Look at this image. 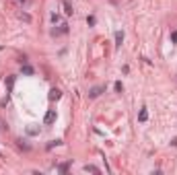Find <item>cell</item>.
Returning a JSON list of instances; mask_svg holds the SVG:
<instances>
[{
  "label": "cell",
  "mask_w": 177,
  "mask_h": 175,
  "mask_svg": "<svg viewBox=\"0 0 177 175\" xmlns=\"http://www.w3.org/2000/svg\"><path fill=\"white\" fill-rule=\"evenodd\" d=\"M101 93H105V86H103V84H99V86H93V89L88 91V97H91V99H97Z\"/></svg>",
  "instance_id": "obj_1"
},
{
  "label": "cell",
  "mask_w": 177,
  "mask_h": 175,
  "mask_svg": "<svg viewBox=\"0 0 177 175\" xmlns=\"http://www.w3.org/2000/svg\"><path fill=\"white\" fill-rule=\"evenodd\" d=\"M54 122H56V109H50V111L46 113V118H43V124L50 126V124H54Z\"/></svg>",
  "instance_id": "obj_2"
},
{
  "label": "cell",
  "mask_w": 177,
  "mask_h": 175,
  "mask_svg": "<svg viewBox=\"0 0 177 175\" xmlns=\"http://www.w3.org/2000/svg\"><path fill=\"white\" fill-rule=\"evenodd\" d=\"M64 33H68V25H66V23H62L58 29H52V35H54V37H58V35H64Z\"/></svg>",
  "instance_id": "obj_3"
},
{
  "label": "cell",
  "mask_w": 177,
  "mask_h": 175,
  "mask_svg": "<svg viewBox=\"0 0 177 175\" xmlns=\"http://www.w3.org/2000/svg\"><path fill=\"white\" fill-rule=\"evenodd\" d=\"M60 97H62V91L60 89H52L50 91V101H58Z\"/></svg>",
  "instance_id": "obj_4"
},
{
  "label": "cell",
  "mask_w": 177,
  "mask_h": 175,
  "mask_svg": "<svg viewBox=\"0 0 177 175\" xmlns=\"http://www.w3.org/2000/svg\"><path fill=\"white\" fill-rule=\"evenodd\" d=\"M62 6H64V12H66V15H72V12H74V10H72V4L68 2V0H62Z\"/></svg>",
  "instance_id": "obj_5"
},
{
  "label": "cell",
  "mask_w": 177,
  "mask_h": 175,
  "mask_svg": "<svg viewBox=\"0 0 177 175\" xmlns=\"http://www.w3.org/2000/svg\"><path fill=\"white\" fill-rule=\"evenodd\" d=\"M138 120H140V122H146V120H148V111H146V107H142V109H140Z\"/></svg>",
  "instance_id": "obj_6"
},
{
  "label": "cell",
  "mask_w": 177,
  "mask_h": 175,
  "mask_svg": "<svg viewBox=\"0 0 177 175\" xmlns=\"http://www.w3.org/2000/svg\"><path fill=\"white\" fill-rule=\"evenodd\" d=\"M12 86H15V76H6V89L12 91Z\"/></svg>",
  "instance_id": "obj_7"
},
{
  "label": "cell",
  "mask_w": 177,
  "mask_h": 175,
  "mask_svg": "<svg viewBox=\"0 0 177 175\" xmlns=\"http://www.w3.org/2000/svg\"><path fill=\"white\" fill-rule=\"evenodd\" d=\"M84 171H88V173H99V167H95V165H84Z\"/></svg>",
  "instance_id": "obj_8"
},
{
  "label": "cell",
  "mask_w": 177,
  "mask_h": 175,
  "mask_svg": "<svg viewBox=\"0 0 177 175\" xmlns=\"http://www.w3.org/2000/svg\"><path fill=\"white\" fill-rule=\"evenodd\" d=\"M122 41H124V33L118 31V33H115V46H122Z\"/></svg>",
  "instance_id": "obj_9"
},
{
  "label": "cell",
  "mask_w": 177,
  "mask_h": 175,
  "mask_svg": "<svg viewBox=\"0 0 177 175\" xmlns=\"http://www.w3.org/2000/svg\"><path fill=\"white\" fill-rule=\"evenodd\" d=\"M68 167H70L68 163H62V165H58V171H60V173H66V171H68Z\"/></svg>",
  "instance_id": "obj_10"
},
{
  "label": "cell",
  "mask_w": 177,
  "mask_h": 175,
  "mask_svg": "<svg viewBox=\"0 0 177 175\" xmlns=\"http://www.w3.org/2000/svg\"><path fill=\"white\" fill-rule=\"evenodd\" d=\"M23 74H33V68L25 64V66H23Z\"/></svg>",
  "instance_id": "obj_11"
},
{
  "label": "cell",
  "mask_w": 177,
  "mask_h": 175,
  "mask_svg": "<svg viewBox=\"0 0 177 175\" xmlns=\"http://www.w3.org/2000/svg\"><path fill=\"white\" fill-rule=\"evenodd\" d=\"M60 144H62V142H60V140H52V142H50V144H48V148H54V146H60Z\"/></svg>",
  "instance_id": "obj_12"
},
{
  "label": "cell",
  "mask_w": 177,
  "mask_h": 175,
  "mask_svg": "<svg viewBox=\"0 0 177 175\" xmlns=\"http://www.w3.org/2000/svg\"><path fill=\"white\" fill-rule=\"evenodd\" d=\"M27 132H29V134H37V132H39V128H27Z\"/></svg>",
  "instance_id": "obj_13"
},
{
  "label": "cell",
  "mask_w": 177,
  "mask_h": 175,
  "mask_svg": "<svg viewBox=\"0 0 177 175\" xmlns=\"http://www.w3.org/2000/svg\"><path fill=\"white\" fill-rule=\"evenodd\" d=\"M115 91H118V93H122V91H124V86H122V82H115Z\"/></svg>",
  "instance_id": "obj_14"
},
{
  "label": "cell",
  "mask_w": 177,
  "mask_h": 175,
  "mask_svg": "<svg viewBox=\"0 0 177 175\" xmlns=\"http://www.w3.org/2000/svg\"><path fill=\"white\" fill-rule=\"evenodd\" d=\"M86 23L88 25H95V17H86Z\"/></svg>",
  "instance_id": "obj_15"
},
{
  "label": "cell",
  "mask_w": 177,
  "mask_h": 175,
  "mask_svg": "<svg viewBox=\"0 0 177 175\" xmlns=\"http://www.w3.org/2000/svg\"><path fill=\"white\" fill-rule=\"evenodd\" d=\"M171 39H173V41L177 43V31H173V33H171Z\"/></svg>",
  "instance_id": "obj_16"
},
{
  "label": "cell",
  "mask_w": 177,
  "mask_h": 175,
  "mask_svg": "<svg viewBox=\"0 0 177 175\" xmlns=\"http://www.w3.org/2000/svg\"><path fill=\"white\" fill-rule=\"evenodd\" d=\"M171 144H173V146H177V138H173V140H171Z\"/></svg>",
  "instance_id": "obj_17"
}]
</instances>
